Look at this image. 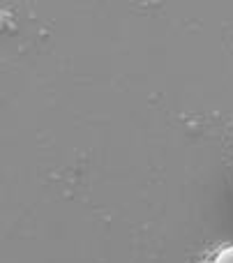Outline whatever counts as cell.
<instances>
[{
  "instance_id": "cell-1",
  "label": "cell",
  "mask_w": 233,
  "mask_h": 263,
  "mask_svg": "<svg viewBox=\"0 0 233 263\" xmlns=\"http://www.w3.org/2000/svg\"><path fill=\"white\" fill-rule=\"evenodd\" d=\"M212 263H233V245L224 247V250H220L215 254V259H212Z\"/></svg>"
}]
</instances>
